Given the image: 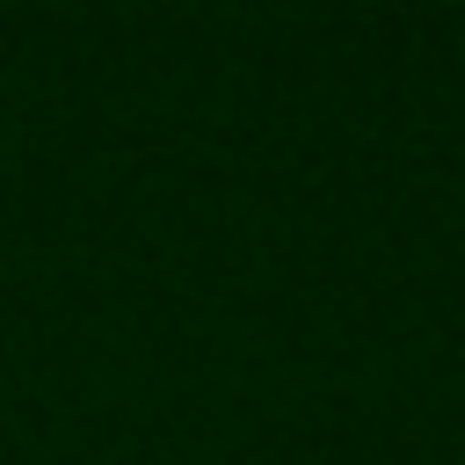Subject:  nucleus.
I'll return each mask as SVG.
<instances>
[]
</instances>
